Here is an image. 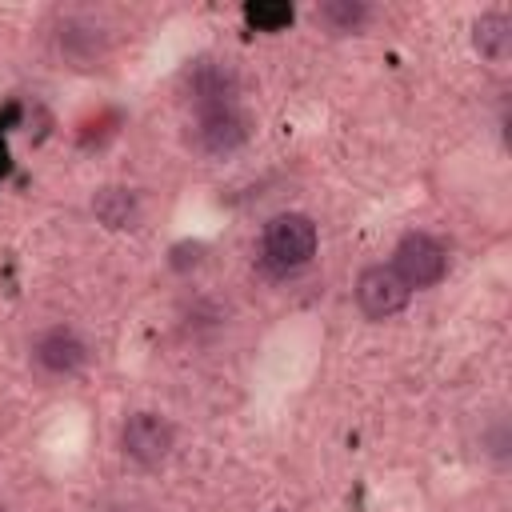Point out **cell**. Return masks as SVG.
Returning a JSON list of instances; mask_svg holds the SVG:
<instances>
[{"label":"cell","mask_w":512,"mask_h":512,"mask_svg":"<svg viewBox=\"0 0 512 512\" xmlns=\"http://www.w3.org/2000/svg\"><path fill=\"white\" fill-rule=\"evenodd\" d=\"M104 44H108V36H104V28L92 24V20H64V24H60V48H64L68 56H76V60H88V56L104 52Z\"/></svg>","instance_id":"9"},{"label":"cell","mask_w":512,"mask_h":512,"mask_svg":"<svg viewBox=\"0 0 512 512\" xmlns=\"http://www.w3.org/2000/svg\"><path fill=\"white\" fill-rule=\"evenodd\" d=\"M408 288H432L444 280L448 272V252L436 236L428 232H404L392 248V264H388Z\"/></svg>","instance_id":"2"},{"label":"cell","mask_w":512,"mask_h":512,"mask_svg":"<svg viewBox=\"0 0 512 512\" xmlns=\"http://www.w3.org/2000/svg\"><path fill=\"white\" fill-rule=\"evenodd\" d=\"M92 212L100 216V224L108 228H132L136 224V196L128 188H104L92 200Z\"/></svg>","instance_id":"11"},{"label":"cell","mask_w":512,"mask_h":512,"mask_svg":"<svg viewBox=\"0 0 512 512\" xmlns=\"http://www.w3.org/2000/svg\"><path fill=\"white\" fill-rule=\"evenodd\" d=\"M408 296H412V288L388 264H368L356 276V308L368 320H388V316L404 312L408 308Z\"/></svg>","instance_id":"5"},{"label":"cell","mask_w":512,"mask_h":512,"mask_svg":"<svg viewBox=\"0 0 512 512\" xmlns=\"http://www.w3.org/2000/svg\"><path fill=\"white\" fill-rule=\"evenodd\" d=\"M0 512H4V508H0Z\"/></svg>","instance_id":"13"},{"label":"cell","mask_w":512,"mask_h":512,"mask_svg":"<svg viewBox=\"0 0 512 512\" xmlns=\"http://www.w3.org/2000/svg\"><path fill=\"white\" fill-rule=\"evenodd\" d=\"M172 444H176V428H172V420H164L160 412H132V416L124 420V428H120V448H124V456L136 460V464H144V468L160 464V460L172 452Z\"/></svg>","instance_id":"4"},{"label":"cell","mask_w":512,"mask_h":512,"mask_svg":"<svg viewBox=\"0 0 512 512\" xmlns=\"http://www.w3.org/2000/svg\"><path fill=\"white\" fill-rule=\"evenodd\" d=\"M316 224L312 216L304 212H276L268 224H264V236H260V248H264V260L280 272H292V268H304L312 256H316Z\"/></svg>","instance_id":"1"},{"label":"cell","mask_w":512,"mask_h":512,"mask_svg":"<svg viewBox=\"0 0 512 512\" xmlns=\"http://www.w3.org/2000/svg\"><path fill=\"white\" fill-rule=\"evenodd\" d=\"M248 140V120L240 116V108H208L196 112V120L188 124V144L200 156H228Z\"/></svg>","instance_id":"3"},{"label":"cell","mask_w":512,"mask_h":512,"mask_svg":"<svg viewBox=\"0 0 512 512\" xmlns=\"http://www.w3.org/2000/svg\"><path fill=\"white\" fill-rule=\"evenodd\" d=\"M316 24H324L328 32H360L368 24V4H360V0H324L316 8Z\"/></svg>","instance_id":"10"},{"label":"cell","mask_w":512,"mask_h":512,"mask_svg":"<svg viewBox=\"0 0 512 512\" xmlns=\"http://www.w3.org/2000/svg\"><path fill=\"white\" fill-rule=\"evenodd\" d=\"M32 360H36L44 372H52V376H68V372H76V368L88 364V344L80 340V332L56 324V328H48V332L36 336Z\"/></svg>","instance_id":"7"},{"label":"cell","mask_w":512,"mask_h":512,"mask_svg":"<svg viewBox=\"0 0 512 512\" xmlns=\"http://www.w3.org/2000/svg\"><path fill=\"white\" fill-rule=\"evenodd\" d=\"M292 4H268V0H260V4H244V20L256 28V32H280V28H288L292 24Z\"/></svg>","instance_id":"12"},{"label":"cell","mask_w":512,"mask_h":512,"mask_svg":"<svg viewBox=\"0 0 512 512\" xmlns=\"http://www.w3.org/2000/svg\"><path fill=\"white\" fill-rule=\"evenodd\" d=\"M184 84H188V100L196 112H208V108H232L236 104V72L220 60H196L188 72H184Z\"/></svg>","instance_id":"6"},{"label":"cell","mask_w":512,"mask_h":512,"mask_svg":"<svg viewBox=\"0 0 512 512\" xmlns=\"http://www.w3.org/2000/svg\"><path fill=\"white\" fill-rule=\"evenodd\" d=\"M472 48L492 60V64H504L512 56V20L504 12H484L476 24H472Z\"/></svg>","instance_id":"8"}]
</instances>
